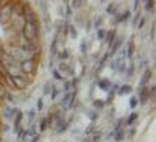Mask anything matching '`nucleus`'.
<instances>
[{"instance_id":"nucleus-1","label":"nucleus","mask_w":156,"mask_h":142,"mask_svg":"<svg viewBox=\"0 0 156 142\" xmlns=\"http://www.w3.org/2000/svg\"><path fill=\"white\" fill-rule=\"evenodd\" d=\"M19 70L22 72V75L33 76L36 73V70H37V61H36V58H27V59L19 61Z\"/></svg>"},{"instance_id":"nucleus-2","label":"nucleus","mask_w":156,"mask_h":142,"mask_svg":"<svg viewBox=\"0 0 156 142\" xmlns=\"http://www.w3.org/2000/svg\"><path fill=\"white\" fill-rule=\"evenodd\" d=\"M14 12H16V2L14 0H9L8 3H5L2 8H0V22L8 25L11 16L14 14Z\"/></svg>"},{"instance_id":"nucleus-3","label":"nucleus","mask_w":156,"mask_h":142,"mask_svg":"<svg viewBox=\"0 0 156 142\" xmlns=\"http://www.w3.org/2000/svg\"><path fill=\"white\" fill-rule=\"evenodd\" d=\"M137 94H139V103L140 105H145V103L150 100V97H148V86H145V87H139L137 89Z\"/></svg>"},{"instance_id":"nucleus-4","label":"nucleus","mask_w":156,"mask_h":142,"mask_svg":"<svg viewBox=\"0 0 156 142\" xmlns=\"http://www.w3.org/2000/svg\"><path fill=\"white\" fill-rule=\"evenodd\" d=\"M73 100H75V92H66V95L61 100V106L62 108H70L73 105Z\"/></svg>"},{"instance_id":"nucleus-5","label":"nucleus","mask_w":156,"mask_h":142,"mask_svg":"<svg viewBox=\"0 0 156 142\" xmlns=\"http://www.w3.org/2000/svg\"><path fill=\"white\" fill-rule=\"evenodd\" d=\"M120 45H122V39H120V37H115V41H114V42L111 44V50H109V55H115L117 51H119Z\"/></svg>"},{"instance_id":"nucleus-6","label":"nucleus","mask_w":156,"mask_h":142,"mask_svg":"<svg viewBox=\"0 0 156 142\" xmlns=\"http://www.w3.org/2000/svg\"><path fill=\"white\" fill-rule=\"evenodd\" d=\"M151 70L150 69H147L145 72H144V76H142V80H140V83H139V87H145L147 86V83H148V80L151 78Z\"/></svg>"},{"instance_id":"nucleus-7","label":"nucleus","mask_w":156,"mask_h":142,"mask_svg":"<svg viewBox=\"0 0 156 142\" xmlns=\"http://www.w3.org/2000/svg\"><path fill=\"white\" fill-rule=\"evenodd\" d=\"M129 14H131L129 11H122L120 14L115 17V23H120V22H123V20H128V19H129Z\"/></svg>"},{"instance_id":"nucleus-8","label":"nucleus","mask_w":156,"mask_h":142,"mask_svg":"<svg viewBox=\"0 0 156 142\" xmlns=\"http://www.w3.org/2000/svg\"><path fill=\"white\" fill-rule=\"evenodd\" d=\"M115 37H117V33H115V30H111V31H108V33H106V37H105V39H106V42L111 45V44L115 41Z\"/></svg>"},{"instance_id":"nucleus-9","label":"nucleus","mask_w":156,"mask_h":142,"mask_svg":"<svg viewBox=\"0 0 156 142\" xmlns=\"http://www.w3.org/2000/svg\"><path fill=\"white\" fill-rule=\"evenodd\" d=\"M126 58H133V55H134V42L133 41H129L128 42V47H126Z\"/></svg>"},{"instance_id":"nucleus-10","label":"nucleus","mask_w":156,"mask_h":142,"mask_svg":"<svg viewBox=\"0 0 156 142\" xmlns=\"http://www.w3.org/2000/svg\"><path fill=\"white\" fill-rule=\"evenodd\" d=\"M98 86H100V89H103V91H108V89L111 87V81L109 80H100Z\"/></svg>"},{"instance_id":"nucleus-11","label":"nucleus","mask_w":156,"mask_h":142,"mask_svg":"<svg viewBox=\"0 0 156 142\" xmlns=\"http://www.w3.org/2000/svg\"><path fill=\"white\" fill-rule=\"evenodd\" d=\"M22 117H23V114L19 111V112L16 114V120H14V128H16V130H20V122H22Z\"/></svg>"},{"instance_id":"nucleus-12","label":"nucleus","mask_w":156,"mask_h":142,"mask_svg":"<svg viewBox=\"0 0 156 142\" xmlns=\"http://www.w3.org/2000/svg\"><path fill=\"white\" fill-rule=\"evenodd\" d=\"M131 91H133V89H131V86H129V84H123V86L119 89V94H120V95H125V94H129Z\"/></svg>"},{"instance_id":"nucleus-13","label":"nucleus","mask_w":156,"mask_h":142,"mask_svg":"<svg viewBox=\"0 0 156 142\" xmlns=\"http://www.w3.org/2000/svg\"><path fill=\"white\" fill-rule=\"evenodd\" d=\"M6 92H8V89H6V86H5V83H2L0 81V98H5V95H6Z\"/></svg>"},{"instance_id":"nucleus-14","label":"nucleus","mask_w":156,"mask_h":142,"mask_svg":"<svg viewBox=\"0 0 156 142\" xmlns=\"http://www.w3.org/2000/svg\"><path fill=\"white\" fill-rule=\"evenodd\" d=\"M123 137H125V131L123 130H119L117 133H114V139L115 140H122Z\"/></svg>"},{"instance_id":"nucleus-15","label":"nucleus","mask_w":156,"mask_h":142,"mask_svg":"<svg viewBox=\"0 0 156 142\" xmlns=\"http://www.w3.org/2000/svg\"><path fill=\"white\" fill-rule=\"evenodd\" d=\"M136 119H137V112H133V114L128 117V120H126V125H133Z\"/></svg>"},{"instance_id":"nucleus-16","label":"nucleus","mask_w":156,"mask_h":142,"mask_svg":"<svg viewBox=\"0 0 156 142\" xmlns=\"http://www.w3.org/2000/svg\"><path fill=\"white\" fill-rule=\"evenodd\" d=\"M145 9L147 11H153V8H154V0H145Z\"/></svg>"},{"instance_id":"nucleus-17","label":"nucleus","mask_w":156,"mask_h":142,"mask_svg":"<svg viewBox=\"0 0 156 142\" xmlns=\"http://www.w3.org/2000/svg\"><path fill=\"white\" fill-rule=\"evenodd\" d=\"M137 103H139L137 97H131V101H129V106H131V108H136V106H137Z\"/></svg>"},{"instance_id":"nucleus-18","label":"nucleus","mask_w":156,"mask_h":142,"mask_svg":"<svg viewBox=\"0 0 156 142\" xmlns=\"http://www.w3.org/2000/svg\"><path fill=\"white\" fill-rule=\"evenodd\" d=\"M47 125H48V120H47V119H42V120H41V131H44V130H45Z\"/></svg>"},{"instance_id":"nucleus-19","label":"nucleus","mask_w":156,"mask_h":142,"mask_svg":"<svg viewBox=\"0 0 156 142\" xmlns=\"http://www.w3.org/2000/svg\"><path fill=\"white\" fill-rule=\"evenodd\" d=\"M97 36L100 37V39H105V36H106V31L100 28V30H98V33H97Z\"/></svg>"},{"instance_id":"nucleus-20","label":"nucleus","mask_w":156,"mask_h":142,"mask_svg":"<svg viewBox=\"0 0 156 142\" xmlns=\"http://www.w3.org/2000/svg\"><path fill=\"white\" fill-rule=\"evenodd\" d=\"M56 95H58V89L55 87V86H51V98H56Z\"/></svg>"},{"instance_id":"nucleus-21","label":"nucleus","mask_w":156,"mask_h":142,"mask_svg":"<svg viewBox=\"0 0 156 142\" xmlns=\"http://www.w3.org/2000/svg\"><path fill=\"white\" fill-rule=\"evenodd\" d=\"M72 6L73 8H80L81 6V0H72Z\"/></svg>"},{"instance_id":"nucleus-22","label":"nucleus","mask_w":156,"mask_h":142,"mask_svg":"<svg viewBox=\"0 0 156 142\" xmlns=\"http://www.w3.org/2000/svg\"><path fill=\"white\" fill-rule=\"evenodd\" d=\"M53 76H55L56 80H62V75H61V73H59V70H56V69L53 70Z\"/></svg>"},{"instance_id":"nucleus-23","label":"nucleus","mask_w":156,"mask_h":142,"mask_svg":"<svg viewBox=\"0 0 156 142\" xmlns=\"http://www.w3.org/2000/svg\"><path fill=\"white\" fill-rule=\"evenodd\" d=\"M94 106H95V108H103V106H105V103H103V101H98V100H95V101H94Z\"/></svg>"},{"instance_id":"nucleus-24","label":"nucleus","mask_w":156,"mask_h":142,"mask_svg":"<svg viewBox=\"0 0 156 142\" xmlns=\"http://www.w3.org/2000/svg\"><path fill=\"white\" fill-rule=\"evenodd\" d=\"M139 19H140V12L137 11V12H136V16H134V20H133V23L136 25V27H137V20H139Z\"/></svg>"},{"instance_id":"nucleus-25","label":"nucleus","mask_w":156,"mask_h":142,"mask_svg":"<svg viewBox=\"0 0 156 142\" xmlns=\"http://www.w3.org/2000/svg\"><path fill=\"white\" fill-rule=\"evenodd\" d=\"M69 28H70V36L72 37H76V30L72 27V25H69Z\"/></svg>"},{"instance_id":"nucleus-26","label":"nucleus","mask_w":156,"mask_h":142,"mask_svg":"<svg viewBox=\"0 0 156 142\" xmlns=\"http://www.w3.org/2000/svg\"><path fill=\"white\" fill-rule=\"evenodd\" d=\"M106 11H108V12H109V14H114V11H115V6H114V5H109V6H108V9H106Z\"/></svg>"},{"instance_id":"nucleus-27","label":"nucleus","mask_w":156,"mask_h":142,"mask_svg":"<svg viewBox=\"0 0 156 142\" xmlns=\"http://www.w3.org/2000/svg\"><path fill=\"white\" fill-rule=\"evenodd\" d=\"M133 70H134V67H133V64H131V66H129V69H128V72H126V73H128L126 76H133Z\"/></svg>"},{"instance_id":"nucleus-28","label":"nucleus","mask_w":156,"mask_h":142,"mask_svg":"<svg viewBox=\"0 0 156 142\" xmlns=\"http://www.w3.org/2000/svg\"><path fill=\"white\" fill-rule=\"evenodd\" d=\"M64 91H66V92L70 91V83L69 81H66V84H64Z\"/></svg>"},{"instance_id":"nucleus-29","label":"nucleus","mask_w":156,"mask_h":142,"mask_svg":"<svg viewBox=\"0 0 156 142\" xmlns=\"http://www.w3.org/2000/svg\"><path fill=\"white\" fill-rule=\"evenodd\" d=\"M145 25V19H140V22H139V25H137V28H142Z\"/></svg>"},{"instance_id":"nucleus-30","label":"nucleus","mask_w":156,"mask_h":142,"mask_svg":"<svg viewBox=\"0 0 156 142\" xmlns=\"http://www.w3.org/2000/svg\"><path fill=\"white\" fill-rule=\"evenodd\" d=\"M59 56H61V58H62V59H66V58H67V56H69V53H67V51H62V53H61V55H59Z\"/></svg>"},{"instance_id":"nucleus-31","label":"nucleus","mask_w":156,"mask_h":142,"mask_svg":"<svg viewBox=\"0 0 156 142\" xmlns=\"http://www.w3.org/2000/svg\"><path fill=\"white\" fill-rule=\"evenodd\" d=\"M89 115H90V119H92V120H94V119H97V114H95L94 111H90V114H89Z\"/></svg>"},{"instance_id":"nucleus-32","label":"nucleus","mask_w":156,"mask_h":142,"mask_svg":"<svg viewBox=\"0 0 156 142\" xmlns=\"http://www.w3.org/2000/svg\"><path fill=\"white\" fill-rule=\"evenodd\" d=\"M28 117H30V120L34 119V111H30V112H28Z\"/></svg>"},{"instance_id":"nucleus-33","label":"nucleus","mask_w":156,"mask_h":142,"mask_svg":"<svg viewBox=\"0 0 156 142\" xmlns=\"http://www.w3.org/2000/svg\"><path fill=\"white\" fill-rule=\"evenodd\" d=\"M8 2H9V0H0V8H2L5 3H8Z\"/></svg>"},{"instance_id":"nucleus-34","label":"nucleus","mask_w":156,"mask_h":142,"mask_svg":"<svg viewBox=\"0 0 156 142\" xmlns=\"http://www.w3.org/2000/svg\"><path fill=\"white\" fill-rule=\"evenodd\" d=\"M37 109H42V100L37 101Z\"/></svg>"},{"instance_id":"nucleus-35","label":"nucleus","mask_w":156,"mask_h":142,"mask_svg":"<svg viewBox=\"0 0 156 142\" xmlns=\"http://www.w3.org/2000/svg\"><path fill=\"white\" fill-rule=\"evenodd\" d=\"M0 101H2V98H0Z\"/></svg>"}]
</instances>
